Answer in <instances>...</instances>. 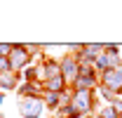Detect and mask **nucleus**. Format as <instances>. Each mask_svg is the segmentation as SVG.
<instances>
[{
  "label": "nucleus",
  "mask_w": 122,
  "mask_h": 118,
  "mask_svg": "<svg viewBox=\"0 0 122 118\" xmlns=\"http://www.w3.org/2000/svg\"><path fill=\"white\" fill-rule=\"evenodd\" d=\"M99 85L110 90V92H115L120 97V92H122V69H113V71L101 73L99 76Z\"/></svg>",
  "instance_id": "obj_5"
},
{
  "label": "nucleus",
  "mask_w": 122,
  "mask_h": 118,
  "mask_svg": "<svg viewBox=\"0 0 122 118\" xmlns=\"http://www.w3.org/2000/svg\"><path fill=\"white\" fill-rule=\"evenodd\" d=\"M59 69H61V76H63V80L68 83V88L73 85V80L77 78V73H80V64H77L75 54H63V57L59 59Z\"/></svg>",
  "instance_id": "obj_4"
},
{
  "label": "nucleus",
  "mask_w": 122,
  "mask_h": 118,
  "mask_svg": "<svg viewBox=\"0 0 122 118\" xmlns=\"http://www.w3.org/2000/svg\"><path fill=\"white\" fill-rule=\"evenodd\" d=\"M5 104V92H0V106Z\"/></svg>",
  "instance_id": "obj_15"
},
{
  "label": "nucleus",
  "mask_w": 122,
  "mask_h": 118,
  "mask_svg": "<svg viewBox=\"0 0 122 118\" xmlns=\"http://www.w3.org/2000/svg\"><path fill=\"white\" fill-rule=\"evenodd\" d=\"M73 90H96L99 88V76L96 73H77V78L73 80Z\"/></svg>",
  "instance_id": "obj_7"
},
{
  "label": "nucleus",
  "mask_w": 122,
  "mask_h": 118,
  "mask_svg": "<svg viewBox=\"0 0 122 118\" xmlns=\"http://www.w3.org/2000/svg\"><path fill=\"white\" fill-rule=\"evenodd\" d=\"M45 104L42 97H30V99H19V116L21 118H42L45 116Z\"/></svg>",
  "instance_id": "obj_3"
},
{
  "label": "nucleus",
  "mask_w": 122,
  "mask_h": 118,
  "mask_svg": "<svg viewBox=\"0 0 122 118\" xmlns=\"http://www.w3.org/2000/svg\"><path fill=\"white\" fill-rule=\"evenodd\" d=\"M42 73H45V80H49V78H56V76H61L59 59H56V57H45V59H42ZM45 80H42V83H45Z\"/></svg>",
  "instance_id": "obj_9"
},
{
  "label": "nucleus",
  "mask_w": 122,
  "mask_h": 118,
  "mask_svg": "<svg viewBox=\"0 0 122 118\" xmlns=\"http://www.w3.org/2000/svg\"><path fill=\"white\" fill-rule=\"evenodd\" d=\"M21 83V76L14 73V71H5L0 73V92H14Z\"/></svg>",
  "instance_id": "obj_8"
},
{
  "label": "nucleus",
  "mask_w": 122,
  "mask_h": 118,
  "mask_svg": "<svg viewBox=\"0 0 122 118\" xmlns=\"http://www.w3.org/2000/svg\"><path fill=\"white\" fill-rule=\"evenodd\" d=\"M71 106L75 109L80 116H87L96 111V97H94V90H73V102Z\"/></svg>",
  "instance_id": "obj_1"
},
{
  "label": "nucleus",
  "mask_w": 122,
  "mask_h": 118,
  "mask_svg": "<svg viewBox=\"0 0 122 118\" xmlns=\"http://www.w3.org/2000/svg\"><path fill=\"white\" fill-rule=\"evenodd\" d=\"M42 83H19V88H16V94H19V99H30V97H42Z\"/></svg>",
  "instance_id": "obj_6"
},
{
  "label": "nucleus",
  "mask_w": 122,
  "mask_h": 118,
  "mask_svg": "<svg viewBox=\"0 0 122 118\" xmlns=\"http://www.w3.org/2000/svg\"><path fill=\"white\" fill-rule=\"evenodd\" d=\"M42 104L47 111H59V94L56 92H42Z\"/></svg>",
  "instance_id": "obj_11"
},
{
  "label": "nucleus",
  "mask_w": 122,
  "mask_h": 118,
  "mask_svg": "<svg viewBox=\"0 0 122 118\" xmlns=\"http://www.w3.org/2000/svg\"><path fill=\"white\" fill-rule=\"evenodd\" d=\"M12 52V43H0V57H10Z\"/></svg>",
  "instance_id": "obj_13"
},
{
  "label": "nucleus",
  "mask_w": 122,
  "mask_h": 118,
  "mask_svg": "<svg viewBox=\"0 0 122 118\" xmlns=\"http://www.w3.org/2000/svg\"><path fill=\"white\" fill-rule=\"evenodd\" d=\"M42 88H45V92H56V94H61L63 90L68 88V83L63 80V76H56V78L45 80V83H42Z\"/></svg>",
  "instance_id": "obj_10"
},
{
  "label": "nucleus",
  "mask_w": 122,
  "mask_h": 118,
  "mask_svg": "<svg viewBox=\"0 0 122 118\" xmlns=\"http://www.w3.org/2000/svg\"><path fill=\"white\" fill-rule=\"evenodd\" d=\"M7 61H10V71H14V73H21L26 66H30V64H33V57L26 52L24 43H12V52H10Z\"/></svg>",
  "instance_id": "obj_2"
},
{
  "label": "nucleus",
  "mask_w": 122,
  "mask_h": 118,
  "mask_svg": "<svg viewBox=\"0 0 122 118\" xmlns=\"http://www.w3.org/2000/svg\"><path fill=\"white\" fill-rule=\"evenodd\" d=\"M5 71H10V61L7 57H0V73H5Z\"/></svg>",
  "instance_id": "obj_14"
},
{
  "label": "nucleus",
  "mask_w": 122,
  "mask_h": 118,
  "mask_svg": "<svg viewBox=\"0 0 122 118\" xmlns=\"http://www.w3.org/2000/svg\"><path fill=\"white\" fill-rule=\"evenodd\" d=\"M96 116H99V118H120V113H117V111H115V109H113V106L108 104L106 109H101V111H99Z\"/></svg>",
  "instance_id": "obj_12"
},
{
  "label": "nucleus",
  "mask_w": 122,
  "mask_h": 118,
  "mask_svg": "<svg viewBox=\"0 0 122 118\" xmlns=\"http://www.w3.org/2000/svg\"><path fill=\"white\" fill-rule=\"evenodd\" d=\"M120 118H122V113H120Z\"/></svg>",
  "instance_id": "obj_17"
},
{
  "label": "nucleus",
  "mask_w": 122,
  "mask_h": 118,
  "mask_svg": "<svg viewBox=\"0 0 122 118\" xmlns=\"http://www.w3.org/2000/svg\"><path fill=\"white\" fill-rule=\"evenodd\" d=\"M120 59H122V47H120Z\"/></svg>",
  "instance_id": "obj_16"
}]
</instances>
